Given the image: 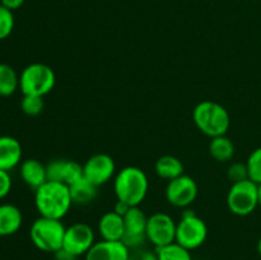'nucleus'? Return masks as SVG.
<instances>
[{
	"label": "nucleus",
	"instance_id": "1",
	"mask_svg": "<svg viewBox=\"0 0 261 260\" xmlns=\"http://www.w3.org/2000/svg\"><path fill=\"white\" fill-rule=\"evenodd\" d=\"M35 205L41 217L61 221L73 205L69 186L64 183L46 181L35 190Z\"/></svg>",
	"mask_w": 261,
	"mask_h": 260
},
{
	"label": "nucleus",
	"instance_id": "2",
	"mask_svg": "<svg viewBox=\"0 0 261 260\" xmlns=\"http://www.w3.org/2000/svg\"><path fill=\"white\" fill-rule=\"evenodd\" d=\"M149 190V180L142 168L127 166L116 173L114 191L117 200L130 206H139Z\"/></svg>",
	"mask_w": 261,
	"mask_h": 260
},
{
	"label": "nucleus",
	"instance_id": "3",
	"mask_svg": "<svg viewBox=\"0 0 261 260\" xmlns=\"http://www.w3.org/2000/svg\"><path fill=\"white\" fill-rule=\"evenodd\" d=\"M193 120L196 127L209 138L226 135L231 125L226 107L214 101L199 102L193 111Z\"/></svg>",
	"mask_w": 261,
	"mask_h": 260
},
{
	"label": "nucleus",
	"instance_id": "4",
	"mask_svg": "<svg viewBox=\"0 0 261 260\" xmlns=\"http://www.w3.org/2000/svg\"><path fill=\"white\" fill-rule=\"evenodd\" d=\"M65 229L60 219L40 216L31 224L30 239L38 250L54 254L63 247Z\"/></svg>",
	"mask_w": 261,
	"mask_h": 260
},
{
	"label": "nucleus",
	"instance_id": "5",
	"mask_svg": "<svg viewBox=\"0 0 261 260\" xmlns=\"http://www.w3.org/2000/svg\"><path fill=\"white\" fill-rule=\"evenodd\" d=\"M55 84V71L46 64H30L19 74V89L22 94L45 97L53 91Z\"/></svg>",
	"mask_w": 261,
	"mask_h": 260
},
{
	"label": "nucleus",
	"instance_id": "6",
	"mask_svg": "<svg viewBox=\"0 0 261 260\" xmlns=\"http://www.w3.org/2000/svg\"><path fill=\"white\" fill-rule=\"evenodd\" d=\"M227 205L234 216H250L259 206V185L250 178L233 183L227 194Z\"/></svg>",
	"mask_w": 261,
	"mask_h": 260
},
{
	"label": "nucleus",
	"instance_id": "7",
	"mask_svg": "<svg viewBox=\"0 0 261 260\" xmlns=\"http://www.w3.org/2000/svg\"><path fill=\"white\" fill-rule=\"evenodd\" d=\"M206 237H208V227L205 222L196 216L193 211L184 212L176 227V242L193 251L199 249L205 242Z\"/></svg>",
	"mask_w": 261,
	"mask_h": 260
},
{
	"label": "nucleus",
	"instance_id": "8",
	"mask_svg": "<svg viewBox=\"0 0 261 260\" xmlns=\"http://www.w3.org/2000/svg\"><path fill=\"white\" fill-rule=\"evenodd\" d=\"M175 219L167 213L157 212L148 217L147 222V240L154 245L155 249L166 246L176 241Z\"/></svg>",
	"mask_w": 261,
	"mask_h": 260
},
{
	"label": "nucleus",
	"instance_id": "9",
	"mask_svg": "<svg viewBox=\"0 0 261 260\" xmlns=\"http://www.w3.org/2000/svg\"><path fill=\"white\" fill-rule=\"evenodd\" d=\"M96 244L94 229L84 222H76L71 226L66 227L64 236L63 249L79 257L86 255L91 247Z\"/></svg>",
	"mask_w": 261,
	"mask_h": 260
},
{
	"label": "nucleus",
	"instance_id": "10",
	"mask_svg": "<svg viewBox=\"0 0 261 260\" xmlns=\"http://www.w3.org/2000/svg\"><path fill=\"white\" fill-rule=\"evenodd\" d=\"M198 184L191 176L181 175L168 181L166 188V199L176 208H188L198 196Z\"/></svg>",
	"mask_w": 261,
	"mask_h": 260
},
{
	"label": "nucleus",
	"instance_id": "11",
	"mask_svg": "<svg viewBox=\"0 0 261 260\" xmlns=\"http://www.w3.org/2000/svg\"><path fill=\"white\" fill-rule=\"evenodd\" d=\"M147 222L148 217L139 206H130L124 216L125 231L121 241L130 250L142 247L147 241Z\"/></svg>",
	"mask_w": 261,
	"mask_h": 260
},
{
	"label": "nucleus",
	"instance_id": "12",
	"mask_svg": "<svg viewBox=\"0 0 261 260\" xmlns=\"http://www.w3.org/2000/svg\"><path fill=\"white\" fill-rule=\"evenodd\" d=\"M116 173V165L111 155L97 153L89 157L83 165V177L96 186L109 183Z\"/></svg>",
	"mask_w": 261,
	"mask_h": 260
},
{
	"label": "nucleus",
	"instance_id": "13",
	"mask_svg": "<svg viewBox=\"0 0 261 260\" xmlns=\"http://www.w3.org/2000/svg\"><path fill=\"white\" fill-rule=\"evenodd\" d=\"M130 251L122 241L101 240L91 247L84 257L86 260H129Z\"/></svg>",
	"mask_w": 261,
	"mask_h": 260
},
{
	"label": "nucleus",
	"instance_id": "14",
	"mask_svg": "<svg viewBox=\"0 0 261 260\" xmlns=\"http://www.w3.org/2000/svg\"><path fill=\"white\" fill-rule=\"evenodd\" d=\"M22 145L10 135L0 137V170L10 171L22 161Z\"/></svg>",
	"mask_w": 261,
	"mask_h": 260
},
{
	"label": "nucleus",
	"instance_id": "15",
	"mask_svg": "<svg viewBox=\"0 0 261 260\" xmlns=\"http://www.w3.org/2000/svg\"><path fill=\"white\" fill-rule=\"evenodd\" d=\"M124 217L115 211L106 212L98 221V233L106 241H121L124 237Z\"/></svg>",
	"mask_w": 261,
	"mask_h": 260
},
{
	"label": "nucleus",
	"instance_id": "16",
	"mask_svg": "<svg viewBox=\"0 0 261 260\" xmlns=\"http://www.w3.org/2000/svg\"><path fill=\"white\" fill-rule=\"evenodd\" d=\"M19 175L23 183L33 190H37L47 181L46 166L35 158H28L20 162Z\"/></svg>",
	"mask_w": 261,
	"mask_h": 260
},
{
	"label": "nucleus",
	"instance_id": "17",
	"mask_svg": "<svg viewBox=\"0 0 261 260\" xmlns=\"http://www.w3.org/2000/svg\"><path fill=\"white\" fill-rule=\"evenodd\" d=\"M23 223V214L14 204H0V236L7 237L17 233Z\"/></svg>",
	"mask_w": 261,
	"mask_h": 260
},
{
	"label": "nucleus",
	"instance_id": "18",
	"mask_svg": "<svg viewBox=\"0 0 261 260\" xmlns=\"http://www.w3.org/2000/svg\"><path fill=\"white\" fill-rule=\"evenodd\" d=\"M97 189H98V186L93 185V184L89 183L84 177H82L81 180L75 181L74 184L69 185L73 204L87 205V204L92 203L97 198V194H98Z\"/></svg>",
	"mask_w": 261,
	"mask_h": 260
},
{
	"label": "nucleus",
	"instance_id": "19",
	"mask_svg": "<svg viewBox=\"0 0 261 260\" xmlns=\"http://www.w3.org/2000/svg\"><path fill=\"white\" fill-rule=\"evenodd\" d=\"M155 173L163 180L171 181L184 175V165L175 155H162L155 162Z\"/></svg>",
	"mask_w": 261,
	"mask_h": 260
},
{
	"label": "nucleus",
	"instance_id": "20",
	"mask_svg": "<svg viewBox=\"0 0 261 260\" xmlns=\"http://www.w3.org/2000/svg\"><path fill=\"white\" fill-rule=\"evenodd\" d=\"M233 142L227 135H219V137L212 138L209 143V153L212 157L218 162H228L234 155Z\"/></svg>",
	"mask_w": 261,
	"mask_h": 260
},
{
	"label": "nucleus",
	"instance_id": "21",
	"mask_svg": "<svg viewBox=\"0 0 261 260\" xmlns=\"http://www.w3.org/2000/svg\"><path fill=\"white\" fill-rule=\"evenodd\" d=\"M19 88V75L9 64H0V96L9 97Z\"/></svg>",
	"mask_w": 261,
	"mask_h": 260
},
{
	"label": "nucleus",
	"instance_id": "22",
	"mask_svg": "<svg viewBox=\"0 0 261 260\" xmlns=\"http://www.w3.org/2000/svg\"><path fill=\"white\" fill-rule=\"evenodd\" d=\"M158 260H193L190 250L185 249L177 242L155 249Z\"/></svg>",
	"mask_w": 261,
	"mask_h": 260
},
{
	"label": "nucleus",
	"instance_id": "23",
	"mask_svg": "<svg viewBox=\"0 0 261 260\" xmlns=\"http://www.w3.org/2000/svg\"><path fill=\"white\" fill-rule=\"evenodd\" d=\"M20 109L28 116H37L45 109V101L43 97L31 96V94H23L20 99Z\"/></svg>",
	"mask_w": 261,
	"mask_h": 260
},
{
	"label": "nucleus",
	"instance_id": "24",
	"mask_svg": "<svg viewBox=\"0 0 261 260\" xmlns=\"http://www.w3.org/2000/svg\"><path fill=\"white\" fill-rule=\"evenodd\" d=\"M247 171H249V178L255 184H261V147L256 148L250 153L246 161Z\"/></svg>",
	"mask_w": 261,
	"mask_h": 260
},
{
	"label": "nucleus",
	"instance_id": "25",
	"mask_svg": "<svg viewBox=\"0 0 261 260\" xmlns=\"http://www.w3.org/2000/svg\"><path fill=\"white\" fill-rule=\"evenodd\" d=\"M82 177H83V166L76 161L65 160L63 171V183L69 186L75 181L81 180Z\"/></svg>",
	"mask_w": 261,
	"mask_h": 260
},
{
	"label": "nucleus",
	"instance_id": "26",
	"mask_svg": "<svg viewBox=\"0 0 261 260\" xmlns=\"http://www.w3.org/2000/svg\"><path fill=\"white\" fill-rule=\"evenodd\" d=\"M14 14L12 10L7 9L0 4V41L5 40L12 35L13 30H14Z\"/></svg>",
	"mask_w": 261,
	"mask_h": 260
},
{
	"label": "nucleus",
	"instance_id": "27",
	"mask_svg": "<svg viewBox=\"0 0 261 260\" xmlns=\"http://www.w3.org/2000/svg\"><path fill=\"white\" fill-rule=\"evenodd\" d=\"M65 160H53L50 163L46 165V175L47 181H56L63 183V171Z\"/></svg>",
	"mask_w": 261,
	"mask_h": 260
},
{
	"label": "nucleus",
	"instance_id": "28",
	"mask_svg": "<svg viewBox=\"0 0 261 260\" xmlns=\"http://www.w3.org/2000/svg\"><path fill=\"white\" fill-rule=\"evenodd\" d=\"M227 176H228L229 180L232 181V184L247 180V178H249V171H247L246 163H232L228 167V171H227Z\"/></svg>",
	"mask_w": 261,
	"mask_h": 260
},
{
	"label": "nucleus",
	"instance_id": "29",
	"mask_svg": "<svg viewBox=\"0 0 261 260\" xmlns=\"http://www.w3.org/2000/svg\"><path fill=\"white\" fill-rule=\"evenodd\" d=\"M12 185L13 183L9 171L0 170V199H4L9 195Z\"/></svg>",
	"mask_w": 261,
	"mask_h": 260
},
{
	"label": "nucleus",
	"instance_id": "30",
	"mask_svg": "<svg viewBox=\"0 0 261 260\" xmlns=\"http://www.w3.org/2000/svg\"><path fill=\"white\" fill-rule=\"evenodd\" d=\"M129 260H158V257L155 251H150L144 247H138L130 251Z\"/></svg>",
	"mask_w": 261,
	"mask_h": 260
},
{
	"label": "nucleus",
	"instance_id": "31",
	"mask_svg": "<svg viewBox=\"0 0 261 260\" xmlns=\"http://www.w3.org/2000/svg\"><path fill=\"white\" fill-rule=\"evenodd\" d=\"M0 4L7 8V9L14 12V10L19 9L24 4V0H0Z\"/></svg>",
	"mask_w": 261,
	"mask_h": 260
},
{
	"label": "nucleus",
	"instance_id": "32",
	"mask_svg": "<svg viewBox=\"0 0 261 260\" xmlns=\"http://www.w3.org/2000/svg\"><path fill=\"white\" fill-rule=\"evenodd\" d=\"M54 256H55V260H76L78 257L74 256L73 254H70L69 251H66L65 249L61 247L60 250H58L56 252H54Z\"/></svg>",
	"mask_w": 261,
	"mask_h": 260
},
{
	"label": "nucleus",
	"instance_id": "33",
	"mask_svg": "<svg viewBox=\"0 0 261 260\" xmlns=\"http://www.w3.org/2000/svg\"><path fill=\"white\" fill-rule=\"evenodd\" d=\"M129 209H130V205H127V204H126V203H124V201L117 200V203L115 204L114 211L116 212V213H119L120 216L124 217L125 214H126V212L129 211Z\"/></svg>",
	"mask_w": 261,
	"mask_h": 260
},
{
	"label": "nucleus",
	"instance_id": "34",
	"mask_svg": "<svg viewBox=\"0 0 261 260\" xmlns=\"http://www.w3.org/2000/svg\"><path fill=\"white\" fill-rule=\"evenodd\" d=\"M257 251H259V255L261 256V237L259 239V242H257Z\"/></svg>",
	"mask_w": 261,
	"mask_h": 260
},
{
	"label": "nucleus",
	"instance_id": "35",
	"mask_svg": "<svg viewBox=\"0 0 261 260\" xmlns=\"http://www.w3.org/2000/svg\"><path fill=\"white\" fill-rule=\"evenodd\" d=\"M259 205L261 206V184L259 185Z\"/></svg>",
	"mask_w": 261,
	"mask_h": 260
}]
</instances>
